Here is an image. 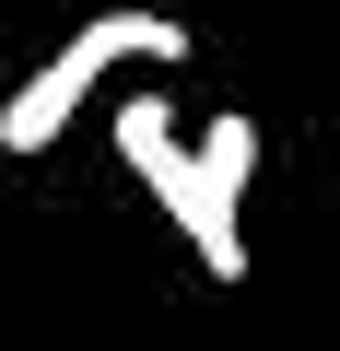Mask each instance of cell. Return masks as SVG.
Segmentation results:
<instances>
[{
  "instance_id": "cell-1",
  "label": "cell",
  "mask_w": 340,
  "mask_h": 351,
  "mask_svg": "<svg viewBox=\"0 0 340 351\" xmlns=\"http://www.w3.org/2000/svg\"><path fill=\"white\" fill-rule=\"evenodd\" d=\"M117 152L141 164V188L164 199V223L188 234V258L212 281H247V223H235V188L200 164V141L177 129V106L164 94H117Z\"/></svg>"
},
{
  "instance_id": "cell-2",
  "label": "cell",
  "mask_w": 340,
  "mask_h": 351,
  "mask_svg": "<svg viewBox=\"0 0 340 351\" xmlns=\"http://www.w3.org/2000/svg\"><path fill=\"white\" fill-rule=\"evenodd\" d=\"M129 59H188V24L177 12H141V0H129V12H94V24H71V47L12 94V106H0V152H47L71 117H82V94L106 82V71H129Z\"/></svg>"
},
{
  "instance_id": "cell-3",
  "label": "cell",
  "mask_w": 340,
  "mask_h": 351,
  "mask_svg": "<svg viewBox=\"0 0 340 351\" xmlns=\"http://www.w3.org/2000/svg\"><path fill=\"white\" fill-rule=\"evenodd\" d=\"M200 164L247 199V176H258V117H212V129H200Z\"/></svg>"
}]
</instances>
